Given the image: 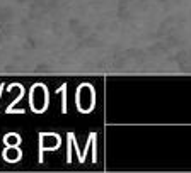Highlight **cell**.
Masks as SVG:
<instances>
[{
	"label": "cell",
	"mask_w": 191,
	"mask_h": 173,
	"mask_svg": "<svg viewBox=\"0 0 191 173\" xmlns=\"http://www.w3.org/2000/svg\"><path fill=\"white\" fill-rule=\"evenodd\" d=\"M12 85H14V86H17V88H19V92H21V93H19V97H17V99H14V102H12V104H10V105H9V107H7V114H14V105H16V104H17V102H19V100H21V99H22V95H24V92H26V90H24V86H22V85H21V83H12Z\"/></svg>",
	"instance_id": "7a4b0ae2"
},
{
	"label": "cell",
	"mask_w": 191,
	"mask_h": 173,
	"mask_svg": "<svg viewBox=\"0 0 191 173\" xmlns=\"http://www.w3.org/2000/svg\"><path fill=\"white\" fill-rule=\"evenodd\" d=\"M74 132H68L67 134V161H72V138H74Z\"/></svg>",
	"instance_id": "3957f363"
},
{
	"label": "cell",
	"mask_w": 191,
	"mask_h": 173,
	"mask_svg": "<svg viewBox=\"0 0 191 173\" xmlns=\"http://www.w3.org/2000/svg\"><path fill=\"white\" fill-rule=\"evenodd\" d=\"M2 92H3V83H0V97H2Z\"/></svg>",
	"instance_id": "277c9868"
},
{
	"label": "cell",
	"mask_w": 191,
	"mask_h": 173,
	"mask_svg": "<svg viewBox=\"0 0 191 173\" xmlns=\"http://www.w3.org/2000/svg\"><path fill=\"white\" fill-rule=\"evenodd\" d=\"M67 88L68 85L63 83L58 90H55V93H62V114H67Z\"/></svg>",
	"instance_id": "6da1fadb"
}]
</instances>
